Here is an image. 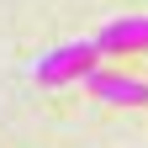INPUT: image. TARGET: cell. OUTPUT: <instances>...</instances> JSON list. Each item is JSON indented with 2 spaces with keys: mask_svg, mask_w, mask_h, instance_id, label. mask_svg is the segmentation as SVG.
Listing matches in <instances>:
<instances>
[{
  "mask_svg": "<svg viewBox=\"0 0 148 148\" xmlns=\"http://www.w3.org/2000/svg\"><path fill=\"white\" fill-rule=\"evenodd\" d=\"M106 58V48L95 42V37H79V42H58V48H48L42 58L32 64V74L42 85H64V79H90V74L101 69Z\"/></svg>",
  "mask_w": 148,
  "mask_h": 148,
  "instance_id": "1",
  "label": "cell"
},
{
  "mask_svg": "<svg viewBox=\"0 0 148 148\" xmlns=\"http://www.w3.org/2000/svg\"><path fill=\"white\" fill-rule=\"evenodd\" d=\"M85 90H90L101 106H148V79H132V74L95 69V74L85 79Z\"/></svg>",
  "mask_w": 148,
  "mask_h": 148,
  "instance_id": "2",
  "label": "cell"
},
{
  "mask_svg": "<svg viewBox=\"0 0 148 148\" xmlns=\"http://www.w3.org/2000/svg\"><path fill=\"white\" fill-rule=\"evenodd\" d=\"M95 42L106 53H143L148 48V16H122V21H106Z\"/></svg>",
  "mask_w": 148,
  "mask_h": 148,
  "instance_id": "3",
  "label": "cell"
}]
</instances>
